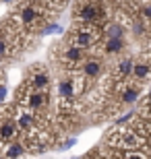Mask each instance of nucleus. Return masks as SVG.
<instances>
[{
  "label": "nucleus",
  "mask_w": 151,
  "mask_h": 159,
  "mask_svg": "<svg viewBox=\"0 0 151 159\" xmlns=\"http://www.w3.org/2000/svg\"><path fill=\"white\" fill-rule=\"evenodd\" d=\"M134 116H137V112H128V114H124L122 118L116 120V126H122V124H126V122H133Z\"/></svg>",
  "instance_id": "ddd939ff"
},
{
  "label": "nucleus",
  "mask_w": 151,
  "mask_h": 159,
  "mask_svg": "<svg viewBox=\"0 0 151 159\" xmlns=\"http://www.w3.org/2000/svg\"><path fill=\"white\" fill-rule=\"evenodd\" d=\"M79 70L85 75L89 83L91 81H97L101 77V72H104V60L97 58V56H87V58L83 60V64L79 66Z\"/></svg>",
  "instance_id": "7ed1b4c3"
},
{
  "label": "nucleus",
  "mask_w": 151,
  "mask_h": 159,
  "mask_svg": "<svg viewBox=\"0 0 151 159\" xmlns=\"http://www.w3.org/2000/svg\"><path fill=\"white\" fill-rule=\"evenodd\" d=\"M101 48H104L106 56H116L124 50V37H106Z\"/></svg>",
  "instance_id": "0eeeda50"
},
{
  "label": "nucleus",
  "mask_w": 151,
  "mask_h": 159,
  "mask_svg": "<svg viewBox=\"0 0 151 159\" xmlns=\"http://www.w3.org/2000/svg\"><path fill=\"white\" fill-rule=\"evenodd\" d=\"M2 2H15V0H2Z\"/></svg>",
  "instance_id": "a211bd4d"
},
{
  "label": "nucleus",
  "mask_w": 151,
  "mask_h": 159,
  "mask_svg": "<svg viewBox=\"0 0 151 159\" xmlns=\"http://www.w3.org/2000/svg\"><path fill=\"white\" fill-rule=\"evenodd\" d=\"M75 143H77V139L73 136V139H68V141H64L62 145H60V149H64V151H66V149H70L73 145H75Z\"/></svg>",
  "instance_id": "2eb2a0df"
},
{
  "label": "nucleus",
  "mask_w": 151,
  "mask_h": 159,
  "mask_svg": "<svg viewBox=\"0 0 151 159\" xmlns=\"http://www.w3.org/2000/svg\"><path fill=\"white\" fill-rule=\"evenodd\" d=\"M27 149L29 147H27L25 143L15 139V141H11V143H4L2 155H4V157H23V155H27Z\"/></svg>",
  "instance_id": "423d86ee"
},
{
  "label": "nucleus",
  "mask_w": 151,
  "mask_h": 159,
  "mask_svg": "<svg viewBox=\"0 0 151 159\" xmlns=\"http://www.w3.org/2000/svg\"><path fill=\"white\" fill-rule=\"evenodd\" d=\"M124 33H126V29L118 21H112V23L104 25V37H124Z\"/></svg>",
  "instance_id": "1a4fd4ad"
},
{
  "label": "nucleus",
  "mask_w": 151,
  "mask_h": 159,
  "mask_svg": "<svg viewBox=\"0 0 151 159\" xmlns=\"http://www.w3.org/2000/svg\"><path fill=\"white\" fill-rule=\"evenodd\" d=\"M41 2H44L50 11H60V8H64V6H66V2H68V0H41Z\"/></svg>",
  "instance_id": "9b49d317"
},
{
  "label": "nucleus",
  "mask_w": 151,
  "mask_h": 159,
  "mask_svg": "<svg viewBox=\"0 0 151 159\" xmlns=\"http://www.w3.org/2000/svg\"><path fill=\"white\" fill-rule=\"evenodd\" d=\"M6 95H8V87H6V83H0V106H4Z\"/></svg>",
  "instance_id": "4468645a"
},
{
  "label": "nucleus",
  "mask_w": 151,
  "mask_h": 159,
  "mask_svg": "<svg viewBox=\"0 0 151 159\" xmlns=\"http://www.w3.org/2000/svg\"><path fill=\"white\" fill-rule=\"evenodd\" d=\"M133 68H134V60L133 58H122L116 66H114V79L116 81H126V79H133Z\"/></svg>",
  "instance_id": "39448f33"
},
{
  "label": "nucleus",
  "mask_w": 151,
  "mask_h": 159,
  "mask_svg": "<svg viewBox=\"0 0 151 159\" xmlns=\"http://www.w3.org/2000/svg\"><path fill=\"white\" fill-rule=\"evenodd\" d=\"M149 95H151V89H149Z\"/></svg>",
  "instance_id": "6ab92c4d"
},
{
  "label": "nucleus",
  "mask_w": 151,
  "mask_h": 159,
  "mask_svg": "<svg viewBox=\"0 0 151 159\" xmlns=\"http://www.w3.org/2000/svg\"><path fill=\"white\" fill-rule=\"evenodd\" d=\"M149 77H151V54H143L139 60H134L133 79L139 83H147Z\"/></svg>",
  "instance_id": "20e7f679"
},
{
  "label": "nucleus",
  "mask_w": 151,
  "mask_h": 159,
  "mask_svg": "<svg viewBox=\"0 0 151 159\" xmlns=\"http://www.w3.org/2000/svg\"><path fill=\"white\" fill-rule=\"evenodd\" d=\"M11 54V41L6 39L4 35H0V56L4 58V56H8Z\"/></svg>",
  "instance_id": "f8f14e48"
},
{
  "label": "nucleus",
  "mask_w": 151,
  "mask_h": 159,
  "mask_svg": "<svg viewBox=\"0 0 151 159\" xmlns=\"http://www.w3.org/2000/svg\"><path fill=\"white\" fill-rule=\"evenodd\" d=\"M29 83L33 85L35 89H41V91H48V87H50V75H48V70H37L31 75Z\"/></svg>",
  "instance_id": "6e6552de"
},
{
  "label": "nucleus",
  "mask_w": 151,
  "mask_h": 159,
  "mask_svg": "<svg viewBox=\"0 0 151 159\" xmlns=\"http://www.w3.org/2000/svg\"><path fill=\"white\" fill-rule=\"evenodd\" d=\"M62 27H60L58 23H54V21H46V23L41 25V29H40V33L41 35H52V33H62Z\"/></svg>",
  "instance_id": "9d476101"
},
{
  "label": "nucleus",
  "mask_w": 151,
  "mask_h": 159,
  "mask_svg": "<svg viewBox=\"0 0 151 159\" xmlns=\"http://www.w3.org/2000/svg\"><path fill=\"white\" fill-rule=\"evenodd\" d=\"M52 48H54V56L58 60V64L62 66V70H77L83 64V60L89 56V52L85 48L77 46V43H70V41H66L64 48L58 46V43Z\"/></svg>",
  "instance_id": "f03ea898"
},
{
  "label": "nucleus",
  "mask_w": 151,
  "mask_h": 159,
  "mask_svg": "<svg viewBox=\"0 0 151 159\" xmlns=\"http://www.w3.org/2000/svg\"><path fill=\"white\" fill-rule=\"evenodd\" d=\"M0 35H4V29H2V21H0Z\"/></svg>",
  "instance_id": "dca6fc26"
},
{
  "label": "nucleus",
  "mask_w": 151,
  "mask_h": 159,
  "mask_svg": "<svg viewBox=\"0 0 151 159\" xmlns=\"http://www.w3.org/2000/svg\"><path fill=\"white\" fill-rule=\"evenodd\" d=\"M101 37H104V25H97V23H81V21H75L73 29H70L68 35H66V41L85 48V50L91 54V50L99 43V39H101Z\"/></svg>",
  "instance_id": "f257e3e1"
},
{
  "label": "nucleus",
  "mask_w": 151,
  "mask_h": 159,
  "mask_svg": "<svg viewBox=\"0 0 151 159\" xmlns=\"http://www.w3.org/2000/svg\"><path fill=\"white\" fill-rule=\"evenodd\" d=\"M0 70H2V56H0Z\"/></svg>",
  "instance_id": "f3484780"
}]
</instances>
